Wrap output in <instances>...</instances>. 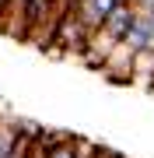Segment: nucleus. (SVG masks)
<instances>
[{
	"instance_id": "nucleus-1",
	"label": "nucleus",
	"mask_w": 154,
	"mask_h": 158,
	"mask_svg": "<svg viewBox=\"0 0 154 158\" xmlns=\"http://www.w3.org/2000/svg\"><path fill=\"white\" fill-rule=\"evenodd\" d=\"M133 21H137V7H133L130 0H123V4H116L112 11L105 14V21L98 25V32H105V35H109L112 42H123Z\"/></svg>"
},
{
	"instance_id": "nucleus-2",
	"label": "nucleus",
	"mask_w": 154,
	"mask_h": 158,
	"mask_svg": "<svg viewBox=\"0 0 154 158\" xmlns=\"http://www.w3.org/2000/svg\"><path fill=\"white\" fill-rule=\"evenodd\" d=\"M116 4H123V0H74L70 7H74V14L84 21V28H88V32H95Z\"/></svg>"
},
{
	"instance_id": "nucleus-3",
	"label": "nucleus",
	"mask_w": 154,
	"mask_h": 158,
	"mask_svg": "<svg viewBox=\"0 0 154 158\" xmlns=\"http://www.w3.org/2000/svg\"><path fill=\"white\" fill-rule=\"evenodd\" d=\"M130 67H133V49H130L126 42H119V46L105 56V63H102L98 70H102L109 81H130Z\"/></svg>"
},
{
	"instance_id": "nucleus-4",
	"label": "nucleus",
	"mask_w": 154,
	"mask_h": 158,
	"mask_svg": "<svg viewBox=\"0 0 154 158\" xmlns=\"http://www.w3.org/2000/svg\"><path fill=\"white\" fill-rule=\"evenodd\" d=\"M130 85H140V88L154 91V49H140V53H133Z\"/></svg>"
},
{
	"instance_id": "nucleus-5",
	"label": "nucleus",
	"mask_w": 154,
	"mask_h": 158,
	"mask_svg": "<svg viewBox=\"0 0 154 158\" xmlns=\"http://www.w3.org/2000/svg\"><path fill=\"white\" fill-rule=\"evenodd\" d=\"M28 141H32V127H25L18 144H14V151H11V158H28Z\"/></svg>"
},
{
	"instance_id": "nucleus-6",
	"label": "nucleus",
	"mask_w": 154,
	"mask_h": 158,
	"mask_svg": "<svg viewBox=\"0 0 154 158\" xmlns=\"http://www.w3.org/2000/svg\"><path fill=\"white\" fill-rule=\"evenodd\" d=\"M28 158H46V148H42V130H32V141H28Z\"/></svg>"
},
{
	"instance_id": "nucleus-7",
	"label": "nucleus",
	"mask_w": 154,
	"mask_h": 158,
	"mask_svg": "<svg viewBox=\"0 0 154 158\" xmlns=\"http://www.w3.org/2000/svg\"><path fill=\"white\" fill-rule=\"evenodd\" d=\"M133 7H137L140 14H147V11H154V0H130Z\"/></svg>"
}]
</instances>
